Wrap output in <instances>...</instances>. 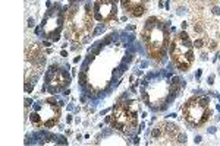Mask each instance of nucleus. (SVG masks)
Returning a JSON list of instances; mask_svg holds the SVG:
<instances>
[{
	"label": "nucleus",
	"instance_id": "obj_15",
	"mask_svg": "<svg viewBox=\"0 0 220 146\" xmlns=\"http://www.w3.org/2000/svg\"><path fill=\"white\" fill-rule=\"evenodd\" d=\"M208 133H216V127H210L208 128Z\"/></svg>",
	"mask_w": 220,
	"mask_h": 146
},
{
	"label": "nucleus",
	"instance_id": "obj_1",
	"mask_svg": "<svg viewBox=\"0 0 220 146\" xmlns=\"http://www.w3.org/2000/svg\"><path fill=\"white\" fill-rule=\"evenodd\" d=\"M60 118V105L51 104L48 101L37 102L32 107L30 114V121L35 128H50L54 127Z\"/></svg>",
	"mask_w": 220,
	"mask_h": 146
},
{
	"label": "nucleus",
	"instance_id": "obj_12",
	"mask_svg": "<svg viewBox=\"0 0 220 146\" xmlns=\"http://www.w3.org/2000/svg\"><path fill=\"white\" fill-rule=\"evenodd\" d=\"M179 82H180V79H179L178 76H175V77L172 79V83H173V85H179Z\"/></svg>",
	"mask_w": 220,
	"mask_h": 146
},
{
	"label": "nucleus",
	"instance_id": "obj_22",
	"mask_svg": "<svg viewBox=\"0 0 220 146\" xmlns=\"http://www.w3.org/2000/svg\"><path fill=\"white\" fill-rule=\"evenodd\" d=\"M186 26H188V23H186V22L182 23V28H184V29H186Z\"/></svg>",
	"mask_w": 220,
	"mask_h": 146
},
{
	"label": "nucleus",
	"instance_id": "obj_3",
	"mask_svg": "<svg viewBox=\"0 0 220 146\" xmlns=\"http://www.w3.org/2000/svg\"><path fill=\"white\" fill-rule=\"evenodd\" d=\"M210 116H211L210 108L204 107L198 101V96H192L184 105V117L191 126H202L210 118Z\"/></svg>",
	"mask_w": 220,
	"mask_h": 146
},
{
	"label": "nucleus",
	"instance_id": "obj_17",
	"mask_svg": "<svg viewBox=\"0 0 220 146\" xmlns=\"http://www.w3.org/2000/svg\"><path fill=\"white\" fill-rule=\"evenodd\" d=\"M195 77H197V79H200V77H201V70H198V72H197Z\"/></svg>",
	"mask_w": 220,
	"mask_h": 146
},
{
	"label": "nucleus",
	"instance_id": "obj_13",
	"mask_svg": "<svg viewBox=\"0 0 220 146\" xmlns=\"http://www.w3.org/2000/svg\"><path fill=\"white\" fill-rule=\"evenodd\" d=\"M31 104H32V99H30V98L25 99V107H30Z\"/></svg>",
	"mask_w": 220,
	"mask_h": 146
},
{
	"label": "nucleus",
	"instance_id": "obj_10",
	"mask_svg": "<svg viewBox=\"0 0 220 146\" xmlns=\"http://www.w3.org/2000/svg\"><path fill=\"white\" fill-rule=\"evenodd\" d=\"M34 25H35V21H34V18H30V19H28V26H30V28H32Z\"/></svg>",
	"mask_w": 220,
	"mask_h": 146
},
{
	"label": "nucleus",
	"instance_id": "obj_7",
	"mask_svg": "<svg viewBox=\"0 0 220 146\" xmlns=\"http://www.w3.org/2000/svg\"><path fill=\"white\" fill-rule=\"evenodd\" d=\"M78 80H79V85H81L82 88L87 85V82H88V80H87V72H85V70H81V72H79V75H78Z\"/></svg>",
	"mask_w": 220,
	"mask_h": 146
},
{
	"label": "nucleus",
	"instance_id": "obj_14",
	"mask_svg": "<svg viewBox=\"0 0 220 146\" xmlns=\"http://www.w3.org/2000/svg\"><path fill=\"white\" fill-rule=\"evenodd\" d=\"M213 79H214V76H213V75H210V77H208V83H210V85L213 83Z\"/></svg>",
	"mask_w": 220,
	"mask_h": 146
},
{
	"label": "nucleus",
	"instance_id": "obj_9",
	"mask_svg": "<svg viewBox=\"0 0 220 146\" xmlns=\"http://www.w3.org/2000/svg\"><path fill=\"white\" fill-rule=\"evenodd\" d=\"M175 140H178V143H186V134H184V133H180L179 132V134L176 136V139Z\"/></svg>",
	"mask_w": 220,
	"mask_h": 146
},
{
	"label": "nucleus",
	"instance_id": "obj_18",
	"mask_svg": "<svg viewBox=\"0 0 220 146\" xmlns=\"http://www.w3.org/2000/svg\"><path fill=\"white\" fill-rule=\"evenodd\" d=\"M60 54H62V57H66V56H68V51H66V50H63Z\"/></svg>",
	"mask_w": 220,
	"mask_h": 146
},
{
	"label": "nucleus",
	"instance_id": "obj_21",
	"mask_svg": "<svg viewBox=\"0 0 220 146\" xmlns=\"http://www.w3.org/2000/svg\"><path fill=\"white\" fill-rule=\"evenodd\" d=\"M43 45H46V47H48V45H50V42H48V41H44V42H43Z\"/></svg>",
	"mask_w": 220,
	"mask_h": 146
},
{
	"label": "nucleus",
	"instance_id": "obj_16",
	"mask_svg": "<svg viewBox=\"0 0 220 146\" xmlns=\"http://www.w3.org/2000/svg\"><path fill=\"white\" fill-rule=\"evenodd\" d=\"M201 142V136H195V143H200Z\"/></svg>",
	"mask_w": 220,
	"mask_h": 146
},
{
	"label": "nucleus",
	"instance_id": "obj_4",
	"mask_svg": "<svg viewBox=\"0 0 220 146\" xmlns=\"http://www.w3.org/2000/svg\"><path fill=\"white\" fill-rule=\"evenodd\" d=\"M116 3L113 0H97L94 3V18L97 21L116 19Z\"/></svg>",
	"mask_w": 220,
	"mask_h": 146
},
{
	"label": "nucleus",
	"instance_id": "obj_11",
	"mask_svg": "<svg viewBox=\"0 0 220 146\" xmlns=\"http://www.w3.org/2000/svg\"><path fill=\"white\" fill-rule=\"evenodd\" d=\"M57 143H60V145H66V143H68V140H66L65 137H62V136H60L59 140H57Z\"/></svg>",
	"mask_w": 220,
	"mask_h": 146
},
{
	"label": "nucleus",
	"instance_id": "obj_5",
	"mask_svg": "<svg viewBox=\"0 0 220 146\" xmlns=\"http://www.w3.org/2000/svg\"><path fill=\"white\" fill-rule=\"evenodd\" d=\"M59 66L57 64H51L50 67H48V70H47V73H46V82H47V85L50 83V82L54 79V76L57 75V72H59Z\"/></svg>",
	"mask_w": 220,
	"mask_h": 146
},
{
	"label": "nucleus",
	"instance_id": "obj_8",
	"mask_svg": "<svg viewBox=\"0 0 220 146\" xmlns=\"http://www.w3.org/2000/svg\"><path fill=\"white\" fill-rule=\"evenodd\" d=\"M104 29H106V26H104L103 23H100V25H98V26H97V28H95L94 31H93V34H91V37H94V35H98L100 32H103Z\"/></svg>",
	"mask_w": 220,
	"mask_h": 146
},
{
	"label": "nucleus",
	"instance_id": "obj_20",
	"mask_svg": "<svg viewBox=\"0 0 220 146\" xmlns=\"http://www.w3.org/2000/svg\"><path fill=\"white\" fill-rule=\"evenodd\" d=\"M79 58H81V57H79V56H76V57L73 58V61H75V63H78V61H79Z\"/></svg>",
	"mask_w": 220,
	"mask_h": 146
},
{
	"label": "nucleus",
	"instance_id": "obj_2",
	"mask_svg": "<svg viewBox=\"0 0 220 146\" xmlns=\"http://www.w3.org/2000/svg\"><path fill=\"white\" fill-rule=\"evenodd\" d=\"M63 21H65V10L60 9V5H54L43 18L41 28L44 31L43 37L51 41H59L60 31L63 28Z\"/></svg>",
	"mask_w": 220,
	"mask_h": 146
},
{
	"label": "nucleus",
	"instance_id": "obj_6",
	"mask_svg": "<svg viewBox=\"0 0 220 146\" xmlns=\"http://www.w3.org/2000/svg\"><path fill=\"white\" fill-rule=\"evenodd\" d=\"M144 12H145V5H138L131 10V15L134 18H139L144 15Z\"/></svg>",
	"mask_w": 220,
	"mask_h": 146
},
{
	"label": "nucleus",
	"instance_id": "obj_19",
	"mask_svg": "<svg viewBox=\"0 0 220 146\" xmlns=\"http://www.w3.org/2000/svg\"><path fill=\"white\" fill-rule=\"evenodd\" d=\"M66 121H68V123H72V116H68V118H66Z\"/></svg>",
	"mask_w": 220,
	"mask_h": 146
}]
</instances>
